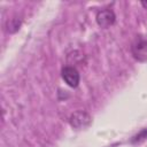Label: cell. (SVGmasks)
Here are the masks:
<instances>
[{"mask_svg": "<svg viewBox=\"0 0 147 147\" xmlns=\"http://www.w3.org/2000/svg\"><path fill=\"white\" fill-rule=\"evenodd\" d=\"M21 25V20L18 18H11L10 22H8V25H7V30L9 32H15Z\"/></svg>", "mask_w": 147, "mask_h": 147, "instance_id": "obj_6", "label": "cell"}, {"mask_svg": "<svg viewBox=\"0 0 147 147\" xmlns=\"http://www.w3.org/2000/svg\"><path fill=\"white\" fill-rule=\"evenodd\" d=\"M141 5H142L145 8H147V2H141Z\"/></svg>", "mask_w": 147, "mask_h": 147, "instance_id": "obj_7", "label": "cell"}, {"mask_svg": "<svg viewBox=\"0 0 147 147\" xmlns=\"http://www.w3.org/2000/svg\"><path fill=\"white\" fill-rule=\"evenodd\" d=\"M62 78L63 80L70 86V87H77L80 80V76L79 72L77 71V69L75 67L71 65H67L62 69Z\"/></svg>", "mask_w": 147, "mask_h": 147, "instance_id": "obj_3", "label": "cell"}, {"mask_svg": "<svg viewBox=\"0 0 147 147\" xmlns=\"http://www.w3.org/2000/svg\"><path fill=\"white\" fill-rule=\"evenodd\" d=\"M115 20H116V16H115L114 11L108 8L102 9V10L98 11V14H96V23L99 26H101L103 29L110 28L115 23Z\"/></svg>", "mask_w": 147, "mask_h": 147, "instance_id": "obj_4", "label": "cell"}, {"mask_svg": "<svg viewBox=\"0 0 147 147\" xmlns=\"http://www.w3.org/2000/svg\"><path fill=\"white\" fill-rule=\"evenodd\" d=\"M147 139V127L146 129H142L139 133H137L132 139H131V142L132 144H139V142H141V141H144V140H146Z\"/></svg>", "mask_w": 147, "mask_h": 147, "instance_id": "obj_5", "label": "cell"}, {"mask_svg": "<svg viewBox=\"0 0 147 147\" xmlns=\"http://www.w3.org/2000/svg\"><path fill=\"white\" fill-rule=\"evenodd\" d=\"M91 122H92L91 116L86 111H83V110L75 111L70 116V125L75 129H78V130L87 127L91 124Z\"/></svg>", "mask_w": 147, "mask_h": 147, "instance_id": "obj_2", "label": "cell"}, {"mask_svg": "<svg viewBox=\"0 0 147 147\" xmlns=\"http://www.w3.org/2000/svg\"><path fill=\"white\" fill-rule=\"evenodd\" d=\"M131 53L139 62H147V39L142 36H137L131 45Z\"/></svg>", "mask_w": 147, "mask_h": 147, "instance_id": "obj_1", "label": "cell"}]
</instances>
